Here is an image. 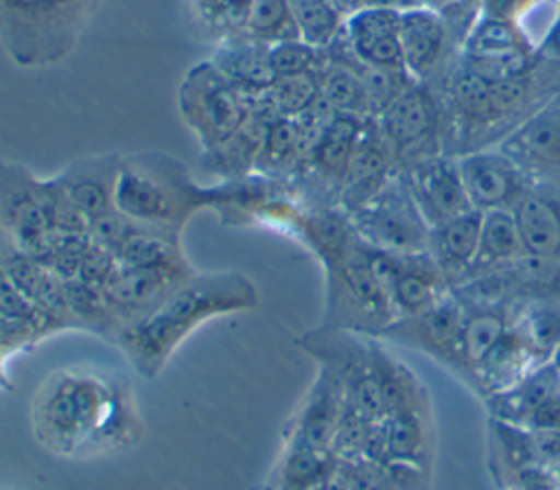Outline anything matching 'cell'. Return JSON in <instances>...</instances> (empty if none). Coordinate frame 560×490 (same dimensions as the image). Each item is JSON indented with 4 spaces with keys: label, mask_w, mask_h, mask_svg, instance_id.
Masks as SVG:
<instances>
[{
    "label": "cell",
    "mask_w": 560,
    "mask_h": 490,
    "mask_svg": "<svg viewBox=\"0 0 560 490\" xmlns=\"http://www.w3.org/2000/svg\"><path fill=\"white\" fill-rule=\"evenodd\" d=\"M39 448L61 459H88L133 448L142 416L129 383L98 370H52L31 400Z\"/></svg>",
    "instance_id": "6da1fadb"
},
{
    "label": "cell",
    "mask_w": 560,
    "mask_h": 490,
    "mask_svg": "<svg viewBox=\"0 0 560 490\" xmlns=\"http://www.w3.org/2000/svg\"><path fill=\"white\" fill-rule=\"evenodd\" d=\"M256 304L258 289L247 276L238 271H195L149 315L120 326L112 341L136 374L151 381L199 326L252 311Z\"/></svg>",
    "instance_id": "7a4b0ae2"
},
{
    "label": "cell",
    "mask_w": 560,
    "mask_h": 490,
    "mask_svg": "<svg viewBox=\"0 0 560 490\" xmlns=\"http://www.w3.org/2000/svg\"><path fill=\"white\" fill-rule=\"evenodd\" d=\"M230 197V182L201 186L173 155L142 151L120 155L114 208L125 219L182 236L199 210L219 212Z\"/></svg>",
    "instance_id": "3957f363"
},
{
    "label": "cell",
    "mask_w": 560,
    "mask_h": 490,
    "mask_svg": "<svg viewBox=\"0 0 560 490\" xmlns=\"http://www.w3.org/2000/svg\"><path fill=\"white\" fill-rule=\"evenodd\" d=\"M103 0H0V46L22 70L63 61Z\"/></svg>",
    "instance_id": "277c9868"
},
{
    "label": "cell",
    "mask_w": 560,
    "mask_h": 490,
    "mask_svg": "<svg viewBox=\"0 0 560 490\" xmlns=\"http://www.w3.org/2000/svg\"><path fill=\"white\" fill-rule=\"evenodd\" d=\"M324 267V328L381 337L398 317L376 267V249L357 236Z\"/></svg>",
    "instance_id": "5b68a950"
},
{
    "label": "cell",
    "mask_w": 560,
    "mask_h": 490,
    "mask_svg": "<svg viewBox=\"0 0 560 490\" xmlns=\"http://www.w3.org/2000/svg\"><path fill=\"white\" fill-rule=\"evenodd\" d=\"M0 232L42 260L57 234H90V228L50 177L0 160Z\"/></svg>",
    "instance_id": "8992f818"
},
{
    "label": "cell",
    "mask_w": 560,
    "mask_h": 490,
    "mask_svg": "<svg viewBox=\"0 0 560 490\" xmlns=\"http://www.w3.org/2000/svg\"><path fill=\"white\" fill-rule=\"evenodd\" d=\"M265 105V92L228 79L210 59L186 70L177 88L182 122L197 138L201 153L217 149Z\"/></svg>",
    "instance_id": "52a82bcc"
},
{
    "label": "cell",
    "mask_w": 560,
    "mask_h": 490,
    "mask_svg": "<svg viewBox=\"0 0 560 490\" xmlns=\"http://www.w3.org/2000/svg\"><path fill=\"white\" fill-rule=\"evenodd\" d=\"M350 221L359 236L374 249L385 254H422L429 245L424 217L420 214L400 171L370 197L361 208L350 212Z\"/></svg>",
    "instance_id": "ba28073f"
},
{
    "label": "cell",
    "mask_w": 560,
    "mask_h": 490,
    "mask_svg": "<svg viewBox=\"0 0 560 490\" xmlns=\"http://www.w3.org/2000/svg\"><path fill=\"white\" fill-rule=\"evenodd\" d=\"M387 140L398 171L444 153L440 107L427 83L409 81L374 118ZM446 155V153H444Z\"/></svg>",
    "instance_id": "9c48e42d"
},
{
    "label": "cell",
    "mask_w": 560,
    "mask_h": 490,
    "mask_svg": "<svg viewBox=\"0 0 560 490\" xmlns=\"http://www.w3.org/2000/svg\"><path fill=\"white\" fill-rule=\"evenodd\" d=\"M192 273V267L116 265L101 289L105 304L116 322V330L149 315Z\"/></svg>",
    "instance_id": "30bf717a"
},
{
    "label": "cell",
    "mask_w": 560,
    "mask_h": 490,
    "mask_svg": "<svg viewBox=\"0 0 560 490\" xmlns=\"http://www.w3.org/2000/svg\"><path fill=\"white\" fill-rule=\"evenodd\" d=\"M464 322V306L448 291L440 302L429 306L427 311L400 317L392 326L383 330L381 341H396L400 346H409L413 350L424 352L429 359L444 365L453 376L459 372L457 359V341Z\"/></svg>",
    "instance_id": "8fae6325"
},
{
    "label": "cell",
    "mask_w": 560,
    "mask_h": 490,
    "mask_svg": "<svg viewBox=\"0 0 560 490\" xmlns=\"http://www.w3.org/2000/svg\"><path fill=\"white\" fill-rule=\"evenodd\" d=\"M475 210H514L532 186V177L499 147L472 151L455 158Z\"/></svg>",
    "instance_id": "7c38bea8"
},
{
    "label": "cell",
    "mask_w": 560,
    "mask_h": 490,
    "mask_svg": "<svg viewBox=\"0 0 560 490\" xmlns=\"http://www.w3.org/2000/svg\"><path fill=\"white\" fill-rule=\"evenodd\" d=\"M398 39L405 72L420 83H429L438 77L459 50L444 18L424 7L400 9Z\"/></svg>",
    "instance_id": "4fadbf2b"
},
{
    "label": "cell",
    "mask_w": 560,
    "mask_h": 490,
    "mask_svg": "<svg viewBox=\"0 0 560 490\" xmlns=\"http://www.w3.org/2000/svg\"><path fill=\"white\" fill-rule=\"evenodd\" d=\"M400 175L429 228L475 210L468 201L457 160L433 155L400 168Z\"/></svg>",
    "instance_id": "5bb4252c"
},
{
    "label": "cell",
    "mask_w": 560,
    "mask_h": 490,
    "mask_svg": "<svg viewBox=\"0 0 560 490\" xmlns=\"http://www.w3.org/2000/svg\"><path fill=\"white\" fill-rule=\"evenodd\" d=\"M497 147L532 179L560 182V88Z\"/></svg>",
    "instance_id": "9a60e30c"
},
{
    "label": "cell",
    "mask_w": 560,
    "mask_h": 490,
    "mask_svg": "<svg viewBox=\"0 0 560 490\" xmlns=\"http://www.w3.org/2000/svg\"><path fill=\"white\" fill-rule=\"evenodd\" d=\"M376 267L398 319L427 311L451 291L427 252L385 254L376 249Z\"/></svg>",
    "instance_id": "2e32d148"
},
{
    "label": "cell",
    "mask_w": 560,
    "mask_h": 490,
    "mask_svg": "<svg viewBox=\"0 0 560 490\" xmlns=\"http://www.w3.org/2000/svg\"><path fill=\"white\" fill-rule=\"evenodd\" d=\"M343 405L346 392L337 370L328 363H317V374L302 405L287 420L282 440H300L332 451Z\"/></svg>",
    "instance_id": "e0dca14e"
},
{
    "label": "cell",
    "mask_w": 560,
    "mask_h": 490,
    "mask_svg": "<svg viewBox=\"0 0 560 490\" xmlns=\"http://www.w3.org/2000/svg\"><path fill=\"white\" fill-rule=\"evenodd\" d=\"M398 26H400V7L368 4L346 15L341 37L350 55L359 63L368 68H378V70L405 72Z\"/></svg>",
    "instance_id": "ac0fdd59"
},
{
    "label": "cell",
    "mask_w": 560,
    "mask_h": 490,
    "mask_svg": "<svg viewBox=\"0 0 560 490\" xmlns=\"http://www.w3.org/2000/svg\"><path fill=\"white\" fill-rule=\"evenodd\" d=\"M118 164L120 155L114 153L88 155L70 162L50 177L68 203L85 219L88 228L116 210L114 190Z\"/></svg>",
    "instance_id": "d6986e66"
},
{
    "label": "cell",
    "mask_w": 560,
    "mask_h": 490,
    "mask_svg": "<svg viewBox=\"0 0 560 490\" xmlns=\"http://www.w3.org/2000/svg\"><path fill=\"white\" fill-rule=\"evenodd\" d=\"M396 171L398 166L387 140L374 118H368L339 188V208L348 214L354 212L374 197Z\"/></svg>",
    "instance_id": "ffe728a7"
},
{
    "label": "cell",
    "mask_w": 560,
    "mask_h": 490,
    "mask_svg": "<svg viewBox=\"0 0 560 490\" xmlns=\"http://www.w3.org/2000/svg\"><path fill=\"white\" fill-rule=\"evenodd\" d=\"M514 217L525 252L560 265V182L534 179Z\"/></svg>",
    "instance_id": "44dd1931"
},
{
    "label": "cell",
    "mask_w": 560,
    "mask_h": 490,
    "mask_svg": "<svg viewBox=\"0 0 560 490\" xmlns=\"http://www.w3.org/2000/svg\"><path fill=\"white\" fill-rule=\"evenodd\" d=\"M479 228L481 212L470 210L431 228L429 232L427 254L451 289L459 284L472 269L479 245Z\"/></svg>",
    "instance_id": "7402d4cb"
},
{
    "label": "cell",
    "mask_w": 560,
    "mask_h": 490,
    "mask_svg": "<svg viewBox=\"0 0 560 490\" xmlns=\"http://www.w3.org/2000/svg\"><path fill=\"white\" fill-rule=\"evenodd\" d=\"M560 392V376L551 361L525 374L514 385L483 398L486 416L525 429L536 409Z\"/></svg>",
    "instance_id": "603a6c76"
},
{
    "label": "cell",
    "mask_w": 560,
    "mask_h": 490,
    "mask_svg": "<svg viewBox=\"0 0 560 490\" xmlns=\"http://www.w3.org/2000/svg\"><path fill=\"white\" fill-rule=\"evenodd\" d=\"M339 459L330 448L300 440H282V451L269 472L265 490H313L332 477Z\"/></svg>",
    "instance_id": "cb8c5ba5"
},
{
    "label": "cell",
    "mask_w": 560,
    "mask_h": 490,
    "mask_svg": "<svg viewBox=\"0 0 560 490\" xmlns=\"http://www.w3.org/2000/svg\"><path fill=\"white\" fill-rule=\"evenodd\" d=\"M486 459L488 472L499 490H503L527 466L542 464L527 429L494 418H486Z\"/></svg>",
    "instance_id": "d4e9b609"
},
{
    "label": "cell",
    "mask_w": 560,
    "mask_h": 490,
    "mask_svg": "<svg viewBox=\"0 0 560 490\" xmlns=\"http://www.w3.org/2000/svg\"><path fill=\"white\" fill-rule=\"evenodd\" d=\"M525 254L527 252L523 247V238H521V232H518L514 210L481 212L477 256H475L470 273L464 280L503 269V267L516 262Z\"/></svg>",
    "instance_id": "484cf974"
},
{
    "label": "cell",
    "mask_w": 560,
    "mask_h": 490,
    "mask_svg": "<svg viewBox=\"0 0 560 490\" xmlns=\"http://www.w3.org/2000/svg\"><path fill=\"white\" fill-rule=\"evenodd\" d=\"M210 61L234 83L252 90H269L276 81L269 61V44L247 35L230 37L214 44Z\"/></svg>",
    "instance_id": "4316f807"
},
{
    "label": "cell",
    "mask_w": 560,
    "mask_h": 490,
    "mask_svg": "<svg viewBox=\"0 0 560 490\" xmlns=\"http://www.w3.org/2000/svg\"><path fill=\"white\" fill-rule=\"evenodd\" d=\"M197 31L214 44L245 35L252 0H186Z\"/></svg>",
    "instance_id": "83f0119b"
},
{
    "label": "cell",
    "mask_w": 560,
    "mask_h": 490,
    "mask_svg": "<svg viewBox=\"0 0 560 490\" xmlns=\"http://www.w3.org/2000/svg\"><path fill=\"white\" fill-rule=\"evenodd\" d=\"M291 11L300 39L315 48H328L343 31L346 15L330 0H291Z\"/></svg>",
    "instance_id": "f1b7e54d"
},
{
    "label": "cell",
    "mask_w": 560,
    "mask_h": 490,
    "mask_svg": "<svg viewBox=\"0 0 560 490\" xmlns=\"http://www.w3.org/2000/svg\"><path fill=\"white\" fill-rule=\"evenodd\" d=\"M245 35L265 44L300 39L291 0H252Z\"/></svg>",
    "instance_id": "f546056e"
},
{
    "label": "cell",
    "mask_w": 560,
    "mask_h": 490,
    "mask_svg": "<svg viewBox=\"0 0 560 490\" xmlns=\"http://www.w3.org/2000/svg\"><path fill=\"white\" fill-rule=\"evenodd\" d=\"M269 61L276 79L295 77L306 72H319L324 68L326 55L302 39H284L269 44Z\"/></svg>",
    "instance_id": "4dcf8cb0"
},
{
    "label": "cell",
    "mask_w": 560,
    "mask_h": 490,
    "mask_svg": "<svg viewBox=\"0 0 560 490\" xmlns=\"http://www.w3.org/2000/svg\"><path fill=\"white\" fill-rule=\"evenodd\" d=\"M0 313L7 315H15V317H26V319H35L42 322L44 326H48V330L55 335V330L50 328V324L22 298V293L15 289V284L11 282L7 269L0 262Z\"/></svg>",
    "instance_id": "1f68e13d"
},
{
    "label": "cell",
    "mask_w": 560,
    "mask_h": 490,
    "mask_svg": "<svg viewBox=\"0 0 560 490\" xmlns=\"http://www.w3.org/2000/svg\"><path fill=\"white\" fill-rule=\"evenodd\" d=\"M542 0H479V13L486 18L503 20L518 24L523 28V20L540 4Z\"/></svg>",
    "instance_id": "d6a6232c"
},
{
    "label": "cell",
    "mask_w": 560,
    "mask_h": 490,
    "mask_svg": "<svg viewBox=\"0 0 560 490\" xmlns=\"http://www.w3.org/2000/svg\"><path fill=\"white\" fill-rule=\"evenodd\" d=\"M525 429L536 431H560V392L553 394L549 400H545L536 413L529 418Z\"/></svg>",
    "instance_id": "836d02e7"
},
{
    "label": "cell",
    "mask_w": 560,
    "mask_h": 490,
    "mask_svg": "<svg viewBox=\"0 0 560 490\" xmlns=\"http://www.w3.org/2000/svg\"><path fill=\"white\" fill-rule=\"evenodd\" d=\"M536 57L549 66L560 68V7L556 11V18L551 22V26L547 28L545 37L538 42L536 48Z\"/></svg>",
    "instance_id": "e575fe53"
},
{
    "label": "cell",
    "mask_w": 560,
    "mask_h": 490,
    "mask_svg": "<svg viewBox=\"0 0 560 490\" xmlns=\"http://www.w3.org/2000/svg\"><path fill=\"white\" fill-rule=\"evenodd\" d=\"M455 0H405V7H424V9H433V11H442L448 4H453Z\"/></svg>",
    "instance_id": "d590c367"
},
{
    "label": "cell",
    "mask_w": 560,
    "mask_h": 490,
    "mask_svg": "<svg viewBox=\"0 0 560 490\" xmlns=\"http://www.w3.org/2000/svg\"><path fill=\"white\" fill-rule=\"evenodd\" d=\"M7 359L9 357L4 352H0V392H13V383L7 374Z\"/></svg>",
    "instance_id": "8d00e7d4"
},
{
    "label": "cell",
    "mask_w": 560,
    "mask_h": 490,
    "mask_svg": "<svg viewBox=\"0 0 560 490\" xmlns=\"http://www.w3.org/2000/svg\"><path fill=\"white\" fill-rule=\"evenodd\" d=\"M551 365L556 368V372H558V376H560V343H558V348H556L553 354H551Z\"/></svg>",
    "instance_id": "74e56055"
},
{
    "label": "cell",
    "mask_w": 560,
    "mask_h": 490,
    "mask_svg": "<svg viewBox=\"0 0 560 490\" xmlns=\"http://www.w3.org/2000/svg\"><path fill=\"white\" fill-rule=\"evenodd\" d=\"M558 490H560V488H558Z\"/></svg>",
    "instance_id": "f35d334b"
}]
</instances>
